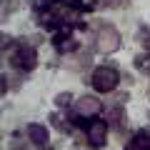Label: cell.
Masks as SVG:
<instances>
[{"instance_id": "obj_1", "label": "cell", "mask_w": 150, "mask_h": 150, "mask_svg": "<svg viewBox=\"0 0 150 150\" xmlns=\"http://www.w3.org/2000/svg\"><path fill=\"white\" fill-rule=\"evenodd\" d=\"M98 45H100V50L110 53V50H115V45H118V35L112 30H103L100 38H98Z\"/></svg>"}, {"instance_id": "obj_2", "label": "cell", "mask_w": 150, "mask_h": 150, "mask_svg": "<svg viewBox=\"0 0 150 150\" xmlns=\"http://www.w3.org/2000/svg\"><path fill=\"white\" fill-rule=\"evenodd\" d=\"M78 108H80V110H85V112H95L100 105H98V100H93V98H83V100L78 103Z\"/></svg>"}]
</instances>
